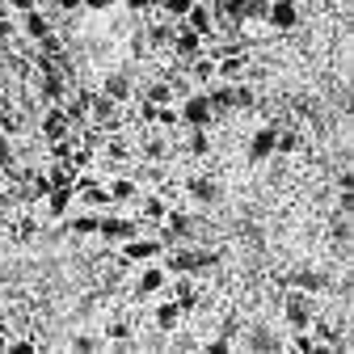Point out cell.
<instances>
[{
	"label": "cell",
	"mask_w": 354,
	"mask_h": 354,
	"mask_svg": "<svg viewBox=\"0 0 354 354\" xmlns=\"http://www.w3.org/2000/svg\"><path fill=\"white\" fill-rule=\"evenodd\" d=\"M317 317H321V304H317L313 291H299V287L283 291V321H287V329H313Z\"/></svg>",
	"instance_id": "6da1fadb"
},
{
	"label": "cell",
	"mask_w": 354,
	"mask_h": 354,
	"mask_svg": "<svg viewBox=\"0 0 354 354\" xmlns=\"http://www.w3.org/2000/svg\"><path fill=\"white\" fill-rule=\"evenodd\" d=\"M160 253H165V241L156 236V232H136V236H127L122 245H118V257L127 261V266H144V261H160Z\"/></svg>",
	"instance_id": "7a4b0ae2"
},
{
	"label": "cell",
	"mask_w": 354,
	"mask_h": 354,
	"mask_svg": "<svg viewBox=\"0 0 354 354\" xmlns=\"http://www.w3.org/2000/svg\"><path fill=\"white\" fill-rule=\"evenodd\" d=\"M136 232H144V224H140V219H131V215H122L118 207H106L97 215V236L106 245H122L127 236H136Z\"/></svg>",
	"instance_id": "3957f363"
},
{
	"label": "cell",
	"mask_w": 354,
	"mask_h": 354,
	"mask_svg": "<svg viewBox=\"0 0 354 354\" xmlns=\"http://www.w3.org/2000/svg\"><path fill=\"white\" fill-rule=\"evenodd\" d=\"M165 283H169V270H165V266H160V261H144L140 274L131 279V299H136V304L156 299V295L165 291Z\"/></svg>",
	"instance_id": "277c9868"
},
{
	"label": "cell",
	"mask_w": 354,
	"mask_h": 354,
	"mask_svg": "<svg viewBox=\"0 0 354 354\" xmlns=\"http://www.w3.org/2000/svg\"><path fill=\"white\" fill-rule=\"evenodd\" d=\"M169 51H173V59L182 64V72H186V64L203 55V34H194L186 21H177V30H173V42H169Z\"/></svg>",
	"instance_id": "5b68a950"
},
{
	"label": "cell",
	"mask_w": 354,
	"mask_h": 354,
	"mask_svg": "<svg viewBox=\"0 0 354 354\" xmlns=\"http://www.w3.org/2000/svg\"><path fill=\"white\" fill-rule=\"evenodd\" d=\"M177 118H182V127H215V110L207 93H186L182 106H177Z\"/></svg>",
	"instance_id": "8992f818"
},
{
	"label": "cell",
	"mask_w": 354,
	"mask_h": 354,
	"mask_svg": "<svg viewBox=\"0 0 354 354\" xmlns=\"http://www.w3.org/2000/svg\"><path fill=\"white\" fill-rule=\"evenodd\" d=\"M266 26H270L274 34H291L299 26V5L295 0H266Z\"/></svg>",
	"instance_id": "52a82bcc"
},
{
	"label": "cell",
	"mask_w": 354,
	"mask_h": 354,
	"mask_svg": "<svg viewBox=\"0 0 354 354\" xmlns=\"http://www.w3.org/2000/svg\"><path fill=\"white\" fill-rule=\"evenodd\" d=\"M38 203H42V219H47V224H59V219L76 207V190L72 186H51Z\"/></svg>",
	"instance_id": "ba28073f"
},
{
	"label": "cell",
	"mask_w": 354,
	"mask_h": 354,
	"mask_svg": "<svg viewBox=\"0 0 354 354\" xmlns=\"http://www.w3.org/2000/svg\"><path fill=\"white\" fill-rule=\"evenodd\" d=\"M182 190L190 194V203H194V207H215V203H219V194H224L211 173H194V177H186Z\"/></svg>",
	"instance_id": "9c48e42d"
},
{
	"label": "cell",
	"mask_w": 354,
	"mask_h": 354,
	"mask_svg": "<svg viewBox=\"0 0 354 354\" xmlns=\"http://www.w3.org/2000/svg\"><path fill=\"white\" fill-rule=\"evenodd\" d=\"M88 122L102 127V131H118V122H122V106L110 102L106 93H93V97H88Z\"/></svg>",
	"instance_id": "30bf717a"
},
{
	"label": "cell",
	"mask_w": 354,
	"mask_h": 354,
	"mask_svg": "<svg viewBox=\"0 0 354 354\" xmlns=\"http://www.w3.org/2000/svg\"><path fill=\"white\" fill-rule=\"evenodd\" d=\"M136 203H140V215H136V219H140L148 232H156V228H160V219H165V215H169V207H173L160 190H148V194H140Z\"/></svg>",
	"instance_id": "8fae6325"
},
{
	"label": "cell",
	"mask_w": 354,
	"mask_h": 354,
	"mask_svg": "<svg viewBox=\"0 0 354 354\" xmlns=\"http://www.w3.org/2000/svg\"><path fill=\"white\" fill-rule=\"evenodd\" d=\"M38 131H42V140H47V144H55V140L72 136V122H68V114H64V106H59V102H55V106H42Z\"/></svg>",
	"instance_id": "7c38bea8"
},
{
	"label": "cell",
	"mask_w": 354,
	"mask_h": 354,
	"mask_svg": "<svg viewBox=\"0 0 354 354\" xmlns=\"http://www.w3.org/2000/svg\"><path fill=\"white\" fill-rule=\"evenodd\" d=\"M274 136H279V127H274V122H266V127L253 131L249 144H245L249 165H261V160H270V156H274Z\"/></svg>",
	"instance_id": "4fadbf2b"
},
{
	"label": "cell",
	"mask_w": 354,
	"mask_h": 354,
	"mask_svg": "<svg viewBox=\"0 0 354 354\" xmlns=\"http://www.w3.org/2000/svg\"><path fill=\"white\" fill-rule=\"evenodd\" d=\"M106 194H110V207H127L144 194V186H140V177H131V173H114L106 182Z\"/></svg>",
	"instance_id": "5bb4252c"
},
{
	"label": "cell",
	"mask_w": 354,
	"mask_h": 354,
	"mask_svg": "<svg viewBox=\"0 0 354 354\" xmlns=\"http://www.w3.org/2000/svg\"><path fill=\"white\" fill-rule=\"evenodd\" d=\"M131 148H140V156L144 160H160V165H169L173 160V144H169V136H160V131H144V136L136 140V144H131Z\"/></svg>",
	"instance_id": "9a60e30c"
},
{
	"label": "cell",
	"mask_w": 354,
	"mask_h": 354,
	"mask_svg": "<svg viewBox=\"0 0 354 354\" xmlns=\"http://www.w3.org/2000/svg\"><path fill=\"white\" fill-rule=\"evenodd\" d=\"M97 215H102V211L80 207V211H68L59 224H64V232H68L72 241H84V236H97Z\"/></svg>",
	"instance_id": "2e32d148"
},
{
	"label": "cell",
	"mask_w": 354,
	"mask_h": 354,
	"mask_svg": "<svg viewBox=\"0 0 354 354\" xmlns=\"http://www.w3.org/2000/svg\"><path fill=\"white\" fill-rule=\"evenodd\" d=\"M182 325H186V308L177 304V299H165V304L152 308V329H156V333L169 337L173 329H182Z\"/></svg>",
	"instance_id": "e0dca14e"
},
{
	"label": "cell",
	"mask_w": 354,
	"mask_h": 354,
	"mask_svg": "<svg viewBox=\"0 0 354 354\" xmlns=\"http://www.w3.org/2000/svg\"><path fill=\"white\" fill-rule=\"evenodd\" d=\"M165 287H169V299H177V304L186 308V317L198 308V279L194 274H173Z\"/></svg>",
	"instance_id": "ac0fdd59"
},
{
	"label": "cell",
	"mask_w": 354,
	"mask_h": 354,
	"mask_svg": "<svg viewBox=\"0 0 354 354\" xmlns=\"http://www.w3.org/2000/svg\"><path fill=\"white\" fill-rule=\"evenodd\" d=\"M207 102H211L215 118H228V114L236 110V84H232V80H211V88H207Z\"/></svg>",
	"instance_id": "d6986e66"
},
{
	"label": "cell",
	"mask_w": 354,
	"mask_h": 354,
	"mask_svg": "<svg viewBox=\"0 0 354 354\" xmlns=\"http://www.w3.org/2000/svg\"><path fill=\"white\" fill-rule=\"evenodd\" d=\"M21 17V34H26V42H42L47 34H55V21H51V13H42L38 5L30 9V13H17Z\"/></svg>",
	"instance_id": "ffe728a7"
},
{
	"label": "cell",
	"mask_w": 354,
	"mask_h": 354,
	"mask_svg": "<svg viewBox=\"0 0 354 354\" xmlns=\"http://www.w3.org/2000/svg\"><path fill=\"white\" fill-rule=\"evenodd\" d=\"M97 93H106L110 102L127 106V102H131V93H136V84H131V72H106V76H102V84H97Z\"/></svg>",
	"instance_id": "44dd1931"
},
{
	"label": "cell",
	"mask_w": 354,
	"mask_h": 354,
	"mask_svg": "<svg viewBox=\"0 0 354 354\" xmlns=\"http://www.w3.org/2000/svg\"><path fill=\"white\" fill-rule=\"evenodd\" d=\"M102 156L110 169L127 165L131 160V136H122V131H106V140H102Z\"/></svg>",
	"instance_id": "7402d4cb"
},
{
	"label": "cell",
	"mask_w": 354,
	"mask_h": 354,
	"mask_svg": "<svg viewBox=\"0 0 354 354\" xmlns=\"http://www.w3.org/2000/svg\"><path fill=\"white\" fill-rule=\"evenodd\" d=\"M194 34H203V38H211V34H219V26H215V13H211V5L207 0H194V5L186 9V17H182Z\"/></svg>",
	"instance_id": "603a6c76"
},
{
	"label": "cell",
	"mask_w": 354,
	"mask_h": 354,
	"mask_svg": "<svg viewBox=\"0 0 354 354\" xmlns=\"http://www.w3.org/2000/svg\"><path fill=\"white\" fill-rule=\"evenodd\" d=\"M88 97H93V88H80V93H68L59 106H64V114H68V122H72V131L76 127H88Z\"/></svg>",
	"instance_id": "cb8c5ba5"
},
{
	"label": "cell",
	"mask_w": 354,
	"mask_h": 354,
	"mask_svg": "<svg viewBox=\"0 0 354 354\" xmlns=\"http://www.w3.org/2000/svg\"><path fill=\"white\" fill-rule=\"evenodd\" d=\"M287 287H299V291L321 295V291L329 287V274H325V270H291V274H287Z\"/></svg>",
	"instance_id": "d4e9b609"
},
{
	"label": "cell",
	"mask_w": 354,
	"mask_h": 354,
	"mask_svg": "<svg viewBox=\"0 0 354 354\" xmlns=\"http://www.w3.org/2000/svg\"><path fill=\"white\" fill-rule=\"evenodd\" d=\"M249 76V55H219L215 59V80H241Z\"/></svg>",
	"instance_id": "484cf974"
},
{
	"label": "cell",
	"mask_w": 354,
	"mask_h": 354,
	"mask_svg": "<svg viewBox=\"0 0 354 354\" xmlns=\"http://www.w3.org/2000/svg\"><path fill=\"white\" fill-rule=\"evenodd\" d=\"M186 131H190V136H186L182 152H186V156H194V160L211 156V127H186Z\"/></svg>",
	"instance_id": "4316f807"
},
{
	"label": "cell",
	"mask_w": 354,
	"mask_h": 354,
	"mask_svg": "<svg viewBox=\"0 0 354 354\" xmlns=\"http://www.w3.org/2000/svg\"><path fill=\"white\" fill-rule=\"evenodd\" d=\"M76 203H80V207H88V211H106V207H110L106 182H93V186H84V190H76Z\"/></svg>",
	"instance_id": "83f0119b"
},
{
	"label": "cell",
	"mask_w": 354,
	"mask_h": 354,
	"mask_svg": "<svg viewBox=\"0 0 354 354\" xmlns=\"http://www.w3.org/2000/svg\"><path fill=\"white\" fill-rule=\"evenodd\" d=\"M140 102H152V106L173 102V84H169V80H148V84H144V93H140Z\"/></svg>",
	"instance_id": "f1b7e54d"
},
{
	"label": "cell",
	"mask_w": 354,
	"mask_h": 354,
	"mask_svg": "<svg viewBox=\"0 0 354 354\" xmlns=\"http://www.w3.org/2000/svg\"><path fill=\"white\" fill-rule=\"evenodd\" d=\"M186 72H190V80H203V84H211V80H215V59L198 55V59H190V64H186Z\"/></svg>",
	"instance_id": "f546056e"
},
{
	"label": "cell",
	"mask_w": 354,
	"mask_h": 354,
	"mask_svg": "<svg viewBox=\"0 0 354 354\" xmlns=\"http://www.w3.org/2000/svg\"><path fill=\"white\" fill-rule=\"evenodd\" d=\"M190 5H194V0H156V13H160V17H169V21H182Z\"/></svg>",
	"instance_id": "4dcf8cb0"
},
{
	"label": "cell",
	"mask_w": 354,
	"mask_h": 354,
	"mask_svg": "<svg viewBox=\"0 0 354 354\" xmlns=\"http://www.w3.org/2000/svg\"><path fill=\"white\" fill-rule=\"evenodd\" d=\"M68 346H72V350H80V354H93V350H106L102 333H76V337H72Z\"/></svg>",
	"instance_id": "1f68e13d"
},
{
	"label": "cell",
	"mask_w": 354,
	"mask_h": 354,
	"mask_svg": "<svg viewBox=\"0 0 354 354\" xmlns=\"http://www.w3.org/2000/svg\"><path fill=\"white\" fill-rule=\"evenodd\" d=\"M266 17V0H241V21H261Z\"/></svg>",
	"instance_id": "d6a6232c"
},
{
	"label": "cell",
	"mask_w": 354,
	"mask_h": 354,
	"mask_svg": "<svg viewBox=\"0 0 354 354\" xmlns=\"http://www.w3.org/2000/svg\"><path fill=\"white\" fill-rule=\"evenodd\" d=\"M17 165V148L9 140V131H0V169H13Z\"/></svg>",
	"instance_id": "836d02e7"
},
{
	"label": "cell",
	"mask_w": 354,
	"mask_h": 354,
	"mask_svg": "<svg viewBox=\"0 0 354 354\" xmlns=\"http://www.w3.org/2000/svg\"><path fill=\"white\" fill-rule=\"evenodd\" d=\"M5 350H9V354H38L42 346H38L34 337H13V333H9V346H5Z\"/></svg>",
	"instance_id": "e575fe53"
},
{
	"label": "cell",
	"mask_w": 354,
	"mask_h": 354,
	"mask_svg": "<svg viewBox=\"0 0 354 354\" xmlns=\"http://www.w3.org/2000/svg\"><path fill=\"white\" fill-rule=\"evenodd\" d=\"M127 51H131V55H136V59H144V55H152V51H148V38H144V26H140L136 34H131V38H127Z\"/></svg>",
	"instance_id": "d590c367"
},
{
	"label": "cell",
	"mask_w": 354,
	"mask_h": 354,
	"mask_svg": "<svg viewBox=\"0 0 354 354\" xmlns=\"http://www.w3.org/2000/svg\"><path fill=\"white\" fill-rule=\"evenodd\" d=\"M34 232H38V219H34V215H21V219H17V236H21V241H30Z\"/></svg>",
	"instance_id": "8d00e7d4"
},
{
	"label": "cell",
	"mask_w": 354,
	"mask_h": 354,
	"mask_svg": "<svg viewBox=\"0 0 354 354\" xmlns=\"http://www.w3.org/2000/svg\"><path fill=\"white\" fill-rule=\"evenodd\" d=\"M118 5V0H80V9H88V13H110Z\"/></svg>",
	"instance_id": "74e56055"
},
{
	"label": "cell",
	"mask_w": 354,
	"mask_h": 354,
	"mask_svg": "<svg viewBox=\"0 0 354 354\" xmlns=\"http://www.w3.org/2000/svg\"><path fill=\"white\" fill-rule=\"evenodd\" d=\"M122 5H127V13H136V17H144V13H152V9H156L152 0H122Z\"/></svg>",
	"instance_id": "f35d334b"
},
{
	"label": "cell",
	"mask_w": 354,
	"mask_h": 354,
	"mask_svg": "<svg viewBox=\"0 0 354 354\" xmlns=\"http://www.w3.org/2000/svg\"><path fill=\"white\" fill-rule=\"evenodd\" d=\"M59 13H80V0H51Z\"/></svg>",
	"instance_id": "ab89813d"
},
{
	"label": "cell",
	"mask_w": 354,
	"mask_h": 354,
	"mask_svg": "<svg viewBox=\"0 0 354 354\" xmlns=\"http://www.w3.org/2000/svg\"><path fill=\"white\" fill-rule=\"evenodd\" d=\"M38 0H9V13H30Z\"/></svg>",
	"instance_id": "60d3db41"
},
{
	"label": "cell",
	"mask_w": 354,
	"mask_h": 354,
	"mask_svg": "<svg viewBox=\"0 0 354 354\" xmlns=\"http://www.w3.org/2000/svg\"><path fill=\"white\" fill-rule=\"evenodd\" d=\"M9 38H13V21H9V17H0V47H5Z\"/></svg>",
	"instance_id": "b9f144b4"
}]
</instances>
